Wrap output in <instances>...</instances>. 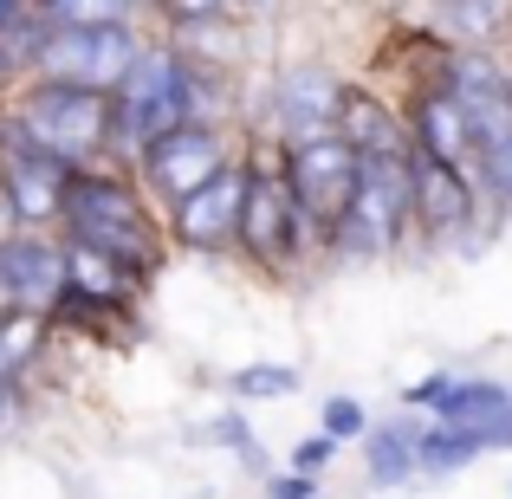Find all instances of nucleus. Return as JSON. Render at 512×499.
I'll list each match as a JSON object with an SVG mask.
<instances>
[{
    "label": "nucleus",
    "instance_id": "1",
    "mask_svg": "<svg viewBox=\"0 0 512 499\" xmlns=\"http://www.w3.org/2000/svg\"><path fill=\"white\" fill-rule=\"evenodd\" d=\"M59 240L111 260L117 273H130L137 286H150V279L175 260L156 201L137 188V175L117 169V163H91V169L72 175L65 214H59Z\"/></svg>",
    "mask_w": 512,
    "mask_h": 499
},
{
    "label": "nucleus",
    "instance_id": "12",
    "mask_svg": "<svg viewBox=\"0 0 512 499\" xmlns=\"http://www.w3.org/2000/svg\"><path fill=\"white\" fill-rule=\"evenodd\" d=\"M72 163L46 156L39 143L0 156V188H7V208L20 234H59V214H65V188H72Z\"/></svg>",
    "mask_w": 512,
    "mask_h": 499
},
{
    "label": "nucleus",
    "instance_id": "13",
    "mask_svg": "<svg viewBox=\"0 0 512 499\" xmlns=\"http://www.w3.org/2000/svg\"><path fill=\"white\" fill-rule=\"evenodd\" d=\"M65 286V247L59 234H13L0 240V292L20 318H52Z\"/></svg>",
    "mask_w": 512,
    "mask_h": 499
},
{
    "label": "nucleus",
    "instance_id": "3",
    "mask_svg": "<svg viewBox=\"0 0 512 499\" xmlns=\"http://www.w3.org/2000/svg\"><path fill=\"white\" fill-rule=\"evenodd\" d=\"M188 98H195V65L150 33L143 59L130 65V78L111 91V150H104V163L130 169L156 137L182 130L188 124Z\"/></svg>",
    "mask_w": 512,
    "mask_h": 499
},
{
    "label": "nucleus",
    "instance_id": "22",
    "mask_svg": "<svg viewBox=\"0 0 512 499\" xmlns=\"http://www.w3.org/2000/svg\"><path fill=\"white\" fill-rule=\"evenodd\" d=\"M188 441H201V448H227V454H240V448H253L260 435H253V415L234 402V409H214L208 422H195V428H188Z\"/></svg>",
    "mask_w": 512,
    "mask_h": 499
},
{
    "label": "nucleus",
    "instance_id": "19",
    "mask_svg": "<svg viewBox=\"0 0 512 499\" xmlns=\"http://www.w3.org/2000/svg\"><path fill=\"white\" fill-rule=\"evenodd\" d=\"M305 376H299V363H266V357H247L240 370H227V396L240 402V409H253V402H279V396H292Z\"/></svg>",
    "mask_w": 512,
    "mask_h": 499
},
{
    "label": "nucleus",
    "instance_id": "21",
    "mask_svg": "<svg viewBox=\"0 0 512 499\" xmlns=\"http://www.w3.org/2000/svg\"><path fill=\"white\" fill-rule=\"evenodd\" d=\"M474 182H480V201L493 214H512V137L474 156Z\"/></svg>",
    "mask_w": 512,
    "mask_h": 499
},
{
    "label": "nucleus",
    "instance_id": "11",
    "mask_svg": "<svg viewBox=\"0 0 512 499\" xmlns=\"http://www.w3.org/2000/svg\"><path fill=\"white\" fill-rule=\"evenodd\" d=\"M428 422L467 435L480 448V461L487 454H512V383L506 376H454L441 389V402L428 409Z\"/></svg>",
    "mask_w": 512,
    "mask_h": 499
},
{
    "label": "nucleus",
    "instance_id": "20",
    "mask_svg": "<svg viewBox=\"0 0 512 499\" xmlns=\"http://www.w3.org/2000/svg\"><path fill=\"white\" fill-rule=\"evenodd\" d=\"M376 428V415H370V402L363 396H325V409H318V435L331 441V448H350V441H363Z\"/></svg>",
    "mask_w": 512,
    "mask_h": 499
},
{
    "label": "nucleus",
    "instance_id": "6",
    "mask_svg": "<svg viewBox=\"0 0 512 499\" xmlns=\"http://www.w3.org/2000/svg\"><path fill=\"white\" fill-rule=\"evenodd\" d=\"M409 201H415V247L422 253H448V247H487L493 221L500 214L480 201L474 169H448L428 163V156H409Z\"/></svg>",
    "mask_w": 512,
    "mask_h": 499
},
{
    "label": "nucleus",
    "instance_id": "4",
    "mask_svg": "<svg viewBox=\"0 0 512 499\" xmlns=\"http://www.w3.org/2000/svg\"><path fill=\"white\" fill-rule=\"evenodd\" d=\"M402 247H415V201H409V156H363L350 208L338 214L325 240V260H396Z\"/></svg>",
    "mask_w": 512,
    "mask_h": 499
},
{
    "label": "nucleus",
    "instance_id": "10",
    "mask_svg": "<svg viewBox=\"0 0 512 499\" xmlns=\"http://www.w3.org/2000/svg\"><path fill=\"white\" fill-rule=\"evenodd\" d=\"M240 195H247V175L234 163V169L214 175L208 188H195L182 208L163 214L169 247L195 253V260H227V253H234V234H240Z\"/></svg>",
    "mask_w": 512,
    "mask_h": 499
},
{
    "label": "nucleus",
    "instance_id": "25",
    "mask_svg": "<svg viewBox=\"0 0 512 499\" xmlns=\"http://www.w3.org/2000/svg\"><path fill=\"white\" fill-rule=\"evenodd\" d=\"M234 461H240V474H253V480H266V474H273V454H266L260 441H253V448H240Z\"/></svg>",
    "mask_w": 512,
    "mask_h": 499
},
{
    "label": "nucleus",
    "instance_id": "8",
    "mask_svg": "<svg viewBox=\"0 0 512 499\" xmlns=\"http://www.w3.org/2000/svg\"><path fill=\"white\" fill-rule=\"evenodd\" d=\"M344 72H331L325 59H292L266 78V143H318L338 130L344 104Z\"/></svg>",
    "mask_w": 512,
    "mask_h": 499
},
{
    "label": "nucleus",
    "instance_id": "24",
    "mask_svg": "<svg viewBox=\"0 0 512 499\" xmlns=\"http://www.w3.org/2000/svg\"><path fill=\"white\" fill-rule=\"evenodd\" d=\"M260 499H325V487H318V480H305V474H292V467H273Z\"/></svg>",
    "mask_w": 512,
    "mask_h": 499
},
{
    "label": "nucleus",
    "instance_id": "17",
    "mask_svg": "<svg viewBox=\"0 0 512 499\" xmlns=\"http://www.w3.org/2000/svg\"><path fill=\"white\" fill-rule=\"evenodd\" d=\"M46 344H52V325H46V318H20V312H13L7 325H0V389L26 396V383H33Z\"/></svg>",
    "mask_w": 512,
    "mask_h": 499
},
{
    "label": "nucleus",
    "instance_id": "5",
    "mask_svg": "<svg viewBox=\"0 0 512 499\" xmlns=\"http://www.w3.org/2000/svg\"><path fill=\"white\" fill-rule=\"evenodd\" d=\"M7 111L20 117V130L39 150L72 169L104 163V150H111V98H98V91L59 85V78H26Z\"/></svg>",
    "mask_w": 512,
    "mask_h": 499
},
{
    "label": "nucleus",
    "instance_id": "9",
    "mask_svg": "<svg viewBox=\"0 0 512 499\" xmlns=\"http://www.w3.org/2000/svg\"><path fill=\"white\" fill-rule=\"evenodd\" d=\"M279 150V143H273ZM279 175H286L292 201L305 208V221L331 240L338 214L350 208V188H357V156L344 150L338 137H318V143H286L279 150Z\"/></svg>",
    "mask_w": 512,
    "mask_h": 499
},
{
    "label": "nucleus",
    "instance_id": "7",
    "mask_svg": "<svg viewBox=\"0 0 512 499\" xmlns=\"http://www.w3.org/2000/svg\"><path fill=\"white\" fill-rule=\"evenodd\" d=\"M240 163V137L234 130H201V124H182L169 130V137H156L150 150L130 163V175H137V188L156 201V214L182 208L195 188H208L221 169Z\"/></svg>",
    "mask_w": 512,
    "mask_h": 499
},
{
    "label": "nucleus",
    "instance_id": "29",
    "mask_svg": "<svg viewBox=\"0 0 512 499\" xmlns=\"http://www.w3.org/2000/svg\"><path fill=\"white\" fill-rule=\"evenodd\" d=\"M506 59H512V46H506Z\"/></svg>",
    "mask_w": 512,
    "mask_h": 499
},
{
    "label": "nucleus",
    "instance_id": "16",
    "mask_svg": "<svg viewBox=\"0 0 512 499\" xmlns=\"http://www.w3.org/2000/svg\"><path fill=\"white\" fill-rule=\"evenodd\" d=\"M422 422H428V415H409V409L376 415V428L357 441V448H363V487H370V493L415 487V435H422Z\"/></svg>",
    "mask_w": 512,
    "mask_h": 499
},
{
    "label": "nucleus",
    "instance_id": "26",
    "mask_svg": "<svg viewBox=\"0 0 512 499\" xmlns=\"http://www.w3.org/2000/svg\"><path fill=\"white\" fill-rule=\"evenodd\" d=\"M13 91H20V85H13V78L0 72V111H7V104H13Z\"/></svg>",
    "mask_w": 512,
    "mask_h": 499
},
{
    "label": "nucleus",
    "instance_id": "2",
    "mask_svg": "<svg viewBox=\"0 0 512 499\" xmlns=\"http://www.w3.org/2000/svg\"><path fill=\"white\" fill-rule=\"evenodd\" d=\"M240 175H247V195H240L234 260L253 266L260 279H273V286H286V279H299L312 260H325V234H318V227L305 221V208L292 201L273 143H240Z\"/></svg>",
    "mask_w": 512,
    "mask_h": 499
},
{
    "label": "nucleus",
    "instance_id": "15",
    "mask_svg": "<svg viewBox=\"0 0 512 499\" xmlns=\"http://www.w3.org/2000/svg\"><path fill=\"white\" fill-rule=\"evenodd\" d=\"M331 137L344 143L350 156H409V137H402V111L396 98H383V91L370 85H344V104H338V130Z\"/></svg>",
    "mask_w": 512,
    "mask_h": 499
},
{
    "label": "nucleus",
    "instance_id": "18",
    "mask_svg": "<svg viewBox=\"0 0 512 499\" xmlns=\"http://www.w3.org/2000/svg\"><path fill=\"white\" fill-rule=\"evenodd\" d=\"M474 461H480V448L467 435L422 422V435H415V480H454V474H467Z\"/></svg>",
    "mask_w": 512,
    "mask_h": 499
},
{
    "label": "nucleus",
    "instance_id": "23",
    "mask_svg": "<svg viewBox=\"0 0 512 499\" xmlns=\"http://www.w3.org/2000/svg\"><path fill=\"white\" fill-rule=\"evenodd\" d=\"M338 461V448H331L325 435H305V441H292V454H286V467L292 474H305V480H325V467Z\"/></svg>",
    "mask_w": 512,
    "mask_h": 499
},
{
    "label": "nucleus",
    "instance_id": "28",
    "mask_svg": "<svg viewBox=\"0 0 512 499\" xmlns=\"http://www.w3.org/2000/svg\"><path fill=\"white\" fill-rule=\"evenodd\" d=\"M506 499H512V480H506Z\"/></svg>",
    "mask_w": 512,
    "mask_h": 499
},
{
    "label": "nucleus",
    "instance_id": "14",
    "mask_svg": "<svg viewBox=\"0 0 512 499\" xmlns=\"http://www.w3.org/2000/svg\"><path fill=\"white\" fill-rule=\"evenodd\" d=\"M402 111V137H409V156H428V163L448 169H474V137H467V117L454 111V98L435 85V78H415Z\"/></svg>",
    "mask_w": 512,
    "mask_h": 499
},
{
    "label": "nucleus",
    "instance_id": "27",
    "mask_svg": "<svg viewBox=\"0 0 512 499\" xmlns=\"http://www.w3.org/2000/svg\"><path fill=\"white\" fill-rule=\"evenodd\" d=\"M7 318H13V305H7V292H0V325H7Z\"/></svg>",
    "mask_w": 512,
    "mask_h": 499
}]
</instances>
